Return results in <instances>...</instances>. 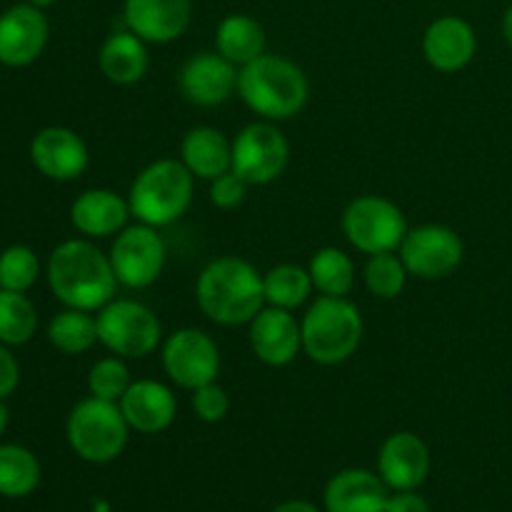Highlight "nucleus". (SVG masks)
Returning a JSON list of instances; mask_svg holds the SVG:
<instances>
[{
    "mask_svg": "<svg viewBox=\"0 0 512 512\" xmlns=\"http://www.w3.org/2000/svg\"><path fill=\"white\" fill-rule=\"evenodd\" d=\"M48 285L65 308L98 313L118 293L110 255L90 238H73L60 243L48 258Z\"/></svg>",
    "mask_w": 512,
    "mask_h": 512,
    "instance_id": "obj_1",
    "label": "nucleus"
},
{
    "mask_svg": "<svg viewBox=\"0 0 512 512\" xmlns=\"http://www.w3.org/2000/svg\"><path fill=\"white\" fill-rule=\"evenodd\" d=\"M195 303L215 325H248L265 308L263 273L250 260L220 255L210 260L195 283Z\"/></svg>",
    "mask_w": 512,
    "mask_h": 512,
    "instance_id": "obj_2",
    "label": "nucleus"
},
{
    "mask_svg": "<svg viewBox=\"0 0 512 512\" xmlns=\"http://www.w3.org/2000/svg\"><path fill=\"white\" fill-rule=\"evenodd\" d=\"M238 95L255 115L270 123L290 120L308 105L310 83L298 63L263 53L238 73Z\"/></svg>",
    "mask_w": 512,
    "mask_h": 512,
    "instance_id": "obj_3",
    "label": "nucleus"
},
{
    "mask_svg": "<svg viewBox=\"0 0 512 512\" xmlns=\"http://www.w3.org/2000/svg\"><path fill=\"white\" fill-rule=\"evenodd\" d=\"M195 178L180 158H160L135 175L128 193L130 215L150 228L178 223L193 205Z\"/></svg>",
    "mask_w": 512,
    "mask_h": 512,
    "instance_id": "obj_4",
    "label": "nucleus"
},
{
    "mask_svg": "<svg viewBox=\"0 0 512 512\" xmlns=\"http://www.w3.org/2000/svg\"><path fill=\"white\" fill-rule=\"evenodd\" d=\"M363 330V315L353 300L318 295L300 318L303 353L325 368L340 365L360 348Z\"/></svg>",
    "mask_w": 512,
    "mask_h": 512,
    "instance_id": "obj_5",
    "label": "nucleus"
},
{
    "mask_svg": "<svg viewBox=\"0 0 512 512\" xmlns=\"http://www.w3.org/2000/svg\"><path fill=\"white\" fill-rule=\"evenodd\" d=\"M65 433L78 458L103 465L123 453L130 438V425L118 403L88 395L70 410Z\"/></svg>",
    "mask_w": 512,
    "mask_h": 512,
    "instance_id": "obj_6",
    "label": "nucleus"
},
{
    "mask_svg": "<svg viewBox=\"0 0 512 512\" xmlns=\"http://www.w3.org/2000/svg\"><path fill=\"white\" fill-rule=\"evenodd\" d=\"M98 343L110 355L143 360L163 345V325L153 308L133 298H113L98 310Z\"/></svg>",
    "mask_w": 512,
    "mask_h": 512,
    "instance_id": "obj_7",
    "label": "nucleus"
},
{
    "mask_svg": "<svg viewBox=\"0 0 512 512\" xmlns=\"http://www.w3.org/2000/svg\"><path fill=\"white\" fill-rule=\"evenodd\" d=\"M345 240L365 255L395 253L408 235V220L398 203L383 195H360L350 200L340 218Z\"/></svg>",
    "mask_w": 512,
    "mask_h": 512,
    "instance_id": "obj_8",
    "label": "nucleus"
},
{
    "mask_svg": "<svg viewBox=\"0 0 512 512\" xmlns=\"http://www.w3.org/2000/svg\"><path fill=\"white\" fill-rule=\"evenodd\" d=\"M160 363L170 383L193 393L218 380L220 348L205 330L180 328L160 345Z\"/></svg>",
    "mask_w": 512,
    "mask_h": 512,
    "instance_id": "obj_9",
    "label": "nucleus"
},
{
    "mask_svg": "<svg viewBox=\"0 0 512 512\" xmlns=\"http://www.w3.org/2000/svg\"><path fill=\"white\" fill-rule=\"evenodd\" d=\"M288 160L290 143L283 130L270 120H255L235 135L230 170L248 185H270L285 173Z\"/></svg>",
    "mask_w": 512,
    "mask_h": 512,
    "instance_id": "obj_10",
    "label": "nucleus"
},
{
    "mask_svg": "<svg viewBox=\"0 0 512 512\" xmlns=\"http://www.w3.org/2000/svg\"><path fill=\"white\" fill-rule=\"evenodd\" d=\"M108 255L115 278L123 288L145 290L158 283L160 275H163L168 250H165V240L160 238L158 228L135 223L125 225L115 235Z\"/></svg>",
    "mask_w": 512,
    "mask_h": 512,
    "instance_id": "obj_11",
    "label": "nucleus"
},
{
    "mask_svg": "<svg viewBox=\"0 0 512 512\" xmlns=\"http://www.w3.org/2000/svg\"><path fill=\"white\" fill-rule=\"evenodd\" d=\"M398 253L413 278L440 280L463 265L465 245L463 238L448 225L425 223L408 230Z\"/></svg>",
    "mask_w": 512,
    "mask_h": 512,
    "instance_id": "obj_12",
    "label": "nucleus"
},
{
    "mask_svg": "<svg viewBox=\"0 0 512 512\" xmlns=\"http://www.w3.org/2000/svg\"><path fill=\"white\" fill-rule=\"evenodd\" d=\"M240 68L218 50L190 55L178 73V88L195 108H218L238 93Z\"/></svg>",
    "mask_w": 512,
    "mask_h": 512,
    "instance_id": "obj_13",
    "label": "nucleus"
},
{
    "mask_svg": "<svg viewBox=\"0 0 512 512\" xmlns=\"http://www.w3.org/2000/svg\"><path fill=\"white\" fill-rule=\"evenodd\" d=\"M248 325L250 350L260 363L270 368H285L303 353L300 320L295 318L293 310L265 305Z\"/></svg>",
    "mask_w": 512,
    "mask_h": 512,
    "instance_id": "obj_14",
    "label": "nucleus"
},
{
    "mask_svg": "<svg viewBox=\"0 0 512 512\" xmlns=\"http://www.w3.org/2000/svg\"><path fill=\"white\" fill-rule=\"evenodd\" d=\"M48 18L33 3H18L0 15V63L25 68L43 55L48 45Z\"/></svg>",
    "mask_w": 512,
    "mask_h": 512,
    "instance_id": "obj_15",
    "label": "nucleus"
},
{
    "mask_svg": "<svg viewBox=\"0 0 512 512\" xmlns=\"http://www.w3.org/2000/svg\"><path fill=\"white\" fill-rule=\"evenodd\" d=\"M30 160L45 178L70 183L88 170L90 153L85 140L75 130L50 125V128L38 130L30 140Z\"/></svg>",
    "mask_w": 512,
    "mask_h": 512,
    "instance_id": "obj_16",
    "label": "nucleus"
},
{
    "mask_svg": "<svg viewBox=\"0 0 512 512\" xmlns=\"http://www.w3.org/2000/svg\"><path fill=\"white\" fill-rule=\"evenodd\" d=\"M123 20L145 43H173L193 20V0H125Z\"/></svg>",
    "mask_w": 512,
    "mask_h": 512,
    "instance_id": "obj_17",
    "label": "nucleus"
},
{
    "mask_svg": "<svg viewBox=\"0 0 512 512\" xmlns=\"http://www.w3.org/2000/svg\"><path fill=\"white\" fill-rule=\"evenodd\" d=\"M478 53V35L460 15H440L425 28L423 55L430 68L440 73H458L468 68Z\"/></svg>",
    "mask_w": 512,
    "mask_h": 512,
    "instance_id": "obj_18",
    "label": "nucleus"
},
{
    "mask_svg": "<svg viewBox=\"0 0 512 512\" xmlns=\"http://www.w3.org/2000/svg\"><path fill=\"white\" fill-rule=\"evenodd\" d=\"M118 405L130 430H138L143 435L163 433L175 423V415H178V398L160 380H133Z\"/></svg>",
    "mask_w": 512,
    "mask_h": 512,
    "instance_id": "obj_19",
    "label": "nucleus"
},
{
    "mask_svg": "<svg viewBox=\"0 0 512 512\" xmlns=\"http://www.w3.org/2000/svg\"><path fill=\"white\" fill-rule=\"evenodd\" d=\"M128 198L110 188L83 190L70 205V223L80 235L90 240L118 235L128 225Z\"/></svg>",
    "mask_w": 512,
    "mask_h": 512,
    "instance_id": "obj_20",
    "label": "nucleus"
},
{
    "mask_svg": "<svg viewBox=\"0 0 512 512\" xmlns=\"http://www.w3.org/2000/svg\"><path fill=\"white\" fill-rule=\"evenodd\" d=\"M430 470V453L415 433H393L378 455V473L393 490H415Z\"/></svg>",
    "mask_w": 512,
    "mask_h": 512,
    "instance_id": "obj_21",
    "label": "nucleus"
},
{
    "mask_svg": "<svg viewBox=\"0 0 512 512\" xmlns=\"http://www.w3.org/2000/svg\"><path fill=\"white\" fill-rule=\"evenodd\" d=\"M388 485L368 470H343L325 488L328 512H385L388 510Z\"/></svg>",
    "mask_w": 512,
    "mask_h": 512,
    "instance_id": "obj_22",
    "label": "nucleus"
},
{
    "mask_svg": "<svg viewBox=\"0 0 512 512\" xmlns=\"http://www.w3.org/2000/svg\"><path fill=\"white\" fill-rule=\"evenodd\" d=\"M150 65L148 43L133 30H115L98 50V68L113 85H135L145 78Z\"/></svg>",
    "mask_w": 512,
    "mask_h": 512,
    "instance_id": "obj_23",
    "label": "nucleus"
},
{
    "mask_svg": "<svg viewBox=\"0 0 512 512\" xmlns=\"http://www.w3.org/2000/svg\"><path fill=\"white\" fill-rule=\"evenodd\" d=\"M180 163L193 173L195 180H215L228 173L233 163V143L223 130L213 125H198L183 135L180 143Z\"/></svg>",
    "mask_w": 512,
    "mask_h": 512,
    "instance_id": "obj_24",
    "label": "nucleus"
},
{
    "mask_svg": "<svg viewBox=\"0 0 512 512\" xmlns=\"http://www.w3.org/2000/svg\"><path fill=\"white\" fill-rule=\"evenodd\" d=\"M265 43H268L265 28L253 15L230 13L220 20L215 30V50L238 68L260 58L265 53Z\"/></svg>",
    "mask_w": 512,
    "mask_h": 512,
    "instance_id": "obj_25",
    "label": "nucleus"
},
{
    "mask_svg": "<svg viewBox=\"0 0 512 512\" xmlns=\"http://www.w3.org/2000/svg\"><path fill=\"white\" fill-rule=\"evenodd\" d=\"M310 280L320 295L348 298L355 288V263L345 250L325 245L315 250L308 263Z\"/></svg>",
    "mask_w": 512,
    "mask_h": 512,
    "instance_id": "obj_26",
    "label": "nucleus"
},
{
    "mask_svg": "<svg viewBox=\"0 0 512 512\" xmlns=\"http://www.w3.org/2000/svg\"><path fill=\"white\" fill-rule=\"evenodd\" d=\"M315 285L310 280L308 268L295 263H280L263 273V293L265 305L283 310H298L313 295Z\"/></svg>",
    "mask_w": 512,
    "mask_h": 512,
    "instance_id": "obj_27",
    "label": "nucleus"
},
{
    "mask_svg": "<svg viewBox=\"0 0 512 512\" xmlns=\"http://www.w3.org/2000/svg\"><path fill=\"white\" fill-rule=\"evenodd\" d=\"M48 340L65 355L88 353L98 343V320L88 310L65 308L48 323Z\"/></svg>",
    "mask_w": 512,
    "mask_h": 512,
    "instance_id": "obj_28",
    "label": "nucleus"
},
{
    "mask_svg": "<svg viewBox=\"0 0 512 512\" xmlns=\"http://www.w3.org/2000/svg\"><path fill=\"white\" fill-rule=\"evenodd\" d=\"M38 483V458L20 445H0V495L23 498L33 493Z\"/></svg>",
    "mask_w": 512,
    "mask_h": 512,
    "instance_id": "obj_29",
    "label": "nucleus"
},
{
    "mask_svg": "<svg viewBox=\"0 0 512 512\" xmlns=\"http://www.w3.org/2000/svg\"><path fill=\"white\" fill-rule=\"evenodd\" d=\"M38 330V313L25 293L0 288V343L25 345Z\"/></svg>",
    "mask_w": 512,
    "mask_h": 512,
    "instance_id": "obj_30",
    "label": "nucleus"
},
{
    "mask_svg": "<svg viewBox=\"0 0 512 512\" xmlns=\"http://www.w3.org/2000/svg\"><path fill=\"white\" fill-rule=\"evenodd\" d=\"M408 278L410 273L398 250L395 253L368 255V263L363 268V283L373 298L395 300L398 295H403Z\"/></svg>",
    "mask_w": 512,
    "mask_h": 512,
    "instance_id": "obj_31",
    "label": "nucleus"
},
{
    "mask_svg": "<svg viewBox=\"0 0 512 512\" xmlns=\"http://www.w3.org/2000/svg\"><path fill=\"white\" fill-rule=\"evenodd\" d=\"M130 385H133L130 368L125 358H118V355L100 358L88 373V393L93 398L110 400V403H120V398L128 393Z\"/></svg>",
    "mask_w": 512,
    "mask_h": 512,
    "instance_id": "obj_32",
    "label": "nucleus"
},
{
    "mask_svg": "<svg viewBox=\"0 0 512 512\" xmlns=\"http://www.w3.org/2000/svg\"><path fill=\"white\" fill-rule=\"evenodd\" d=\"M40 275V260L28 245H10L0 253V288L25 293Z\"/></svg>",
    "mask_w": 512,
    "mask_h": 512,
    "instance_id": "obj_33",
    "label": "nucleus"
},
{
    "mask_svg": "<svg viewBox=\"0 0 512 512\" xmlns=\"http://www.w3.org/2000/svg\"><path fill=\"white\" fill-rule=\"evenodd\" d=\"M190 408L203 423H220L230 413V395L215 380V383H208L190 393Z\"/></svg>",
    "mask_w": 512,
    "mask_h": 512,
    "instance_id": "obj_34",
    "label": "nucleus"
},
{
    "mask_svg": "<svg viewBox=\"0 0 512 512\" xmlns=\"http://www.w3.org/2000/svg\"><path fill=\"white\" fill-rule=\"evenodd\" d=\"M248 188L250 185L238 173L228 170V173L210 180V203L218 210H233L243 205V200L248 198Z\"/></svg>",
    "mask_w": 512,
    "mask_h": 512,
    "instance_id": "obj_35",
    "label": "nucleus"
},
{
    "mask_svg": "<svg viewBox=\"0 0 512 512\" xmlns=\"http://www.w3.org/2000/svg\"><path fill=\"white\" fill-rule=\"evenodd\" d=\"M20 383V365L15 355L10 353L8 345L0 343V400L13 395V390Z\"/></svg>",
    "mask_w": 512,
    "mask_h": 512,
    "instance_id": "obj_36",
    "label": "nucleus"
},
{
    "mask_svg": "<svg viewBox=\"0 0 512 512\" xmlns=\"http://www.w3.org/2000/svg\"><path fill=\"white\" fill-rule=\"evenodd\" d=\"M385 512H430V505L413 490H398V495L388 500Z\"/></svg>",
    "mask_w": 512,
    "mask_h": 512,
    "instance_id": "obj_37",
    "label": "nucleus"
},
{
    "mask_svg": "<svg viewBox=\"0 0 512 512\" xmlns=\"http://www.w3.org/2000/svg\"><path fill=\"white\" fill-rule=\"evenodd\" d=\"M273 512H318V510H315L310 503H305V500H290V503L278 505Z\"/></svg>",
    "mask_w": 512,
    "mask_h": 512,
    "instance_id": "obj_38",
    "label": "nucleus"
},
{
    "mask_svg": "<svg viewBox=\"0 0 512 512\" xmlns=\"http://www.w3.org/2000/svg\"><path fill=\"white\" fill-rule=\"evenodd\" d=\"M503 35H505V40H508V45L512 48V5L508 10H505V15H503Z\"/></svg>",
    "mask_w": 512,
    "mask_h": 512,
    "instance_id": "obj_39",
    "label": "nucleus"
},
{
    "mask_svg": "<svg viewBox=\"0 0 512 512\" xmlns=\"http://www.w3.org/2000/svg\"><path fill=\"white\" fill-rule=\"evenodd\" d=\"M5 428H8V408H5V403L0 400V435L5 433Z\"/></svg>",
    "mask_w": 512,
    "mask_h": 512,
    "instance_id": "obj_40",
    "label": "nucleus"
},
{
    "mask_svg": "<svg viewBox=\"0 0 512 512\" xmlns=\"http://www.w3.org/2000/svg\"><path fill=\"white\" fill-rule=\"evenodd\" d=\"M28 3H33V5H38V8H48V5H53V3H58V0H28Z\"/></svg>",
    "mask_w": 512,
    "mask_h": 512,
    "instance_id": "obj_41",
    "label": "nucleus"
}]
</instances>
